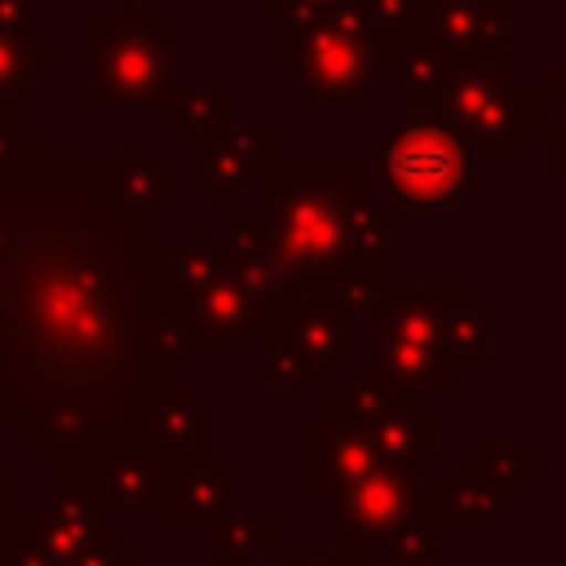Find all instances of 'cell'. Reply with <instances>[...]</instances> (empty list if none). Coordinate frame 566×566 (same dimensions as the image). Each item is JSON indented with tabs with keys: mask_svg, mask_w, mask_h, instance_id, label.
I'll use <instances>...</instances> for the list:
<instances>
[{
	"mask_svg": "<svg viewBox=\"0 0 566 566\" xmlns=\"http://www.w3.org/2000/svg\"><path fill=\"white\" fill-rule=\"evenodd\" d=\"M44 168L27 155L0 181V407L84 464L155 416L146 217L106 208L93 172Z\"/></svg>",
	"mask_w": 566,
	"mask_h": 566,
	"instance_id": "6da1fadb",
	"label": "cell"
},
{
	"mask_svg": "<svg viewBox=\"0 0 566 566\" xmlns=\"http://www.w3.org/2000/svg\"><path fill=\"white\" fill-rule=\"evenodd\" d=\"M411 97L416 111L433 115L464 146L526 150L535 137L531 93L513 80V71L495 62H442L438 75Z\"/></svg>",
	"mask_w": 566,
	"mask_h": 566,
	"instance_id": "7a4b0ae2",
	"label": "cell"
},
{
	"mask_svg": "<svg viewBox=\"0 0 566 566\" xmlns=\"http://www.w3.org/2000/svg\"><path fill=\"white\" fill-rule=\"evenodd\" d=\"M389 53V27H380L358 0H349L301 31L296 71L314 97L371 102V71Z\"/></svg>",
	"mask_w": 566,
	"mask_h": 566,
	"instance_id": "3957f363",
	"label": "cell"
},
{
	"mask_svg": "<svg viewBox=\"0 0 566 566\" xmlns=\"http://www.w3.org/2000/svg\"><path fill=\"white\" fill-rule=\"evenodd\" d=\"M380 172L394 203L442 208L464 190L473 164H469V146L451 128H442L438 119H420L385 146Z\"/></svg>",
	"mask_w": 566,
	"mask_h": 566,
	"instance_id": "277c9868",
	"label": "cell"
},
{
	"mask_svg": "<svg viewBox=\"0 0 566 566\" xmlns=\"http://www.w3.org/2000/svg\"><path fill=\"white\" fill-rule=\"evenodd\" d=\"M376 376L394 385H451V358L442 345V318L433 296H380V345H376Z\"/></svg>",
	"mask_w": 566,
	"mask_h": 566,
	"instance_id": "5b68a950",
	"label": "cell"
},
{
	"mask_svg": "<svg viewBox=\"0 0 566 566\" xmlns=\"http://www.w3.org/2000/svg\"><path fill=\"white\" fill-rule=\"evenodd\" d=\"M416 44L442 62H491L509 40V9L495 0H420L416 4Z\"/></svg>",
	"mask_w": 566,
	"mask_h": 566,
	"instance_id": "8992f818",
	"label": "cell"
},
{
	"mask_svg": "<svg viewBox=\"0 0 566 566\" xmlns=\"http://www.w3.org/2000/svg\"><path fill=\"white\" fill-rule=\"evenodd\" d=\"M438 504H447L442 491H416L407 469L376 464L371 473H363L345 486L340 522H345V531H354L367 544V539L398 535L407 522L424 517V509H438Z\"/></svg>",
	"mask_w": 566,
	"mask_h": 566,
	"instance_id": "52a82bcc",
	"label": "cell"
},
{
	"mask_svg": "<svg viewBox=\"0 0 566 566\" xmlns=\"http://www.w3.org/2000/svg\"><path fill=\"white\" fill-rule=\"evenodd\" d=\"M97 102H150L168 75L164 31H111L93 40Z\"/></svg>",
	"mask_w": 566,
	"mask_h": 566,
	"instance_id": "ba28073f",
	"label": "cell"
},
{
	"mask_svg": "<svg viewBox=\"0 0 566 566\" xmlns=\"http://www.w3.org/2000/svg\"><path fill=\"white\" fill-rule=\"evenodd\" d=\"M433 305L442 318V345L451 367H491V310H478L469 292H438Z\"/></svg>",
	"mask_w": 566,
	"mask_h": 566,
	"instance_id": "9c48e42d",
	"label": "cell"
},
{
	"mask_svg": "<svg viewBox=\"0 0 566 566\" xmlns=\"http://www.w3.org/2000/svg\"><path fill=\"white\" fill-rule=\"evenodd\" d=\"M367 442L376 447V455L385 464L407 469V473L429 469V455H433V447H429V416L424 411H411V407H402L389 420H380L367 433Z\"/></svg>",
	"mask_w": 566,
	"mask_h": 566,
	"instance_id": "30bf717a",
	"label": "cell"
},
{
	"mask_svg": "<svg viewBox=\"0 0 566 566\" xmlns=\"http://www.w3.org/2000/svg\"><path fill=\"white\" fill-rule=\"evenodd\" d=\"M376 469V447L363 433L323 438L314 447V482H354Z\"/></svg>",
	"mask_w": 566,
	"mask_h": 566,
	"instance_id": "8fae6325",
	"label": "cell"
},
{
	"mask_svg": "<svg viewBox=\"0 0 566 566\" xmlns=\"http://www.w3.org/2000/svg\"><path fill=\"white\" fill-rule=\"evenodd\" d=\"M447 504H451L455 531H491L495 526V513L509 509V500L495 495L478 473H455V482L447 491Z\"/></svg>",
	"mask_w": 566,
	"mask_h": 566,
	"instance_id": "7c38bea8",
	"label": "cell"
},
{
	"mask_svg": "<svg viewBox=\"0 0 566 566\" xmlns=\"http://www.w3.org/2000/svg\"><path fill=\"white\" fill-rule=\"evenodd\" d=\"M473 473L504 500L526 491L535 482V455L531 451H473Z\"/></svg>",
	"mask_w": 566,
	"mask_h": 566,
	"instance_id": "4fadbf2b",
	"label": "cell"
},
{
	"mask_svg": "<svg viewBox=\"0 0 566 566\" xmlns=\"http://www.w3.org/2000/svg\"><path fill=\"white\" fill-rule=\"evenodd\" d=\"M301 340H305V349H310L318 363H345V358H349L345 318H327V314H318V318H310V323L301 327Z\"/></svg>",
	"mask_w": 566,
	"mask_h": 566,
	"instance_id": "5bb4252c",
	"label": "cell"
},
{
	"mask_svg": "<svg viewBox=\"0 0 566 566\" xmlns=\"http://www.w3.org/2000/svg\"><path fill=\"white\" fill-rule=\"evenodd\" d=\"M394 566H429V517H416L394 535Z\"/></svg>",
	"mask_w": 566,
	"mask_h": 566,
	"instance_id": "9a60e30c",
	"label": "cell"
},
{
	"mask_svg": "<svg viewBox=\"0 0 566 566\" xmlns=\"http://www.w3.org/2000/svg\"><path fill=\"white\" fill-rule=\"evenodd\" d=\"M22 66H27L22 49H13V44L0 35V88H18V84H22Z\"/></svg>",
	"mask_w": 566,
	"mask_h": 566,
	"instance_id": "2e32d148",
	"label": "cell"
},
{
	"mask_svg": "<svg viewBox=\"0 0 566 566\" xmlns=\"http://www.w3.org/2000/svg\"><path fill=\"white\" fill-rule=\"evenodd\" d=\"M553 164H557V168L566 172V124H562V128L553 133Z\"/></svg>",
	"mask_w": 566,
	"mask_h": 566,
	"instance_id": "e0dca14e",
	"label": "cell"
},
{
	"mask_svg": "<svg viewBox=\"0 0 566 566\" xmlns=\"http://www.w3.org/2000/svg\"><path fill=\"white\" fill-rule=\"evenodd\" d=\"M553 102H557V106L566 111V66H562V71L553 75Z\"/></svg>",
	"mask_w": 566,
	"mask_h": 566,
	"instance_id": "ac0fdd59",
	"label": "cell"
},
{
	"mask_svg": "<svg viewBox=\"0 0 566 566\" xmlns=\"http://www.w3.org/2000/svg\"><path fill=\"white\" fill-rule=\"evenodd\" d=\"M301 4H336V0H301Z\"/></svg>",
	"mask_w": 566,
	"mask_h": 566,
	"instance_id": "d6986e66",
	"label": "cell"
}]
</instances>
